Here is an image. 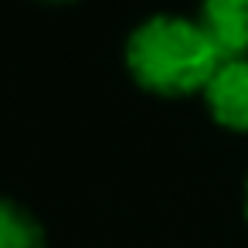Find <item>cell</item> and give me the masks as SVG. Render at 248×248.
I'll list each match as a JSON object with an SVG mask.
<instances>
[{
  "instance_id": "obj_6",
  "label": "cell",
  "mask_w": 248,
  "mask_h": 248,
  "mask_svg": "<svg viewBox=\"0 0 248 248\" xmlns=\"http://www.w3.org/2000/svg\"><path fill=\"white\" fill-rule=\"evenodd\" d=\"M48 4H72V0H48Z\"/></svg>"
},
{
  "instance_id": "obj_5",
  "label": "cell",
  "mask_w": 248,
  "mask_h": 248,
  "mask_svg": "<svg viewBox=\"0 0 248 248\" xmlns=\"http://www.w3.org/2000/svg\"><path fill=\"white\" fill-rule=\"evenodd\" d=\"M245 221H248V177H245Z\"/></svg>"
},
{
  "instance_id": "obj_2",
  "label": "cell",
  "mask_w": 248,
  "mask_h": 248,
  "mask_svg": "<svg viewBox=\"0 0 248 248\" xmlns=\"http://www.w3.org/2000/svg\"><path fill=\"white\" fill-rule=\"evenodd\" d=\"M201 95L221 129L248 133V58L221 62Z\"/></svg>"
},
{
  "instance_id": "obj_4",
  "label": "cell",
  "mask_w": 248,
  "mask_h": 248,
  "mask_svg": "<svg viewBox=\"0 0 248 248\" xmlns=\"http://www.w3.org/2000/svg\"><path fill=\"white\" fill-rule=\"evenodd\" d=\"M0 248H48L45 224L11 197H0Z\"/></svg>"
},
{
  "instance_id": "obj_1",
  "label": "cell",
  "mask_w": 248,
  "mask_h": 248,
  "mask_svg": "<svg viewBox=\"0 0 248 248\" xmlns=\"http://www.w3.org/2000/svg\"><path fill=\"white\" fill-rule=\"evenodd\" d=\"M129 78L163 99L204 92L221 58L197 21L180 14H153L140 21L123 48Z\"/></svg>"
},
{
  "instance_id": "obj_3",
  "label": "cell",
  "mask_w": 248,
  "mask_h": 248,
  "mask_svg": "<svg viewBox=\"0 0 248 248\" xmlns=\"http://www.w3.org/2000/svg\"><path fill=\"white\" fill-rule=\"evenodd\" d=\"M197 24L221 62L248 58V0H201Z\"/></svg>"
}]
</instances>
